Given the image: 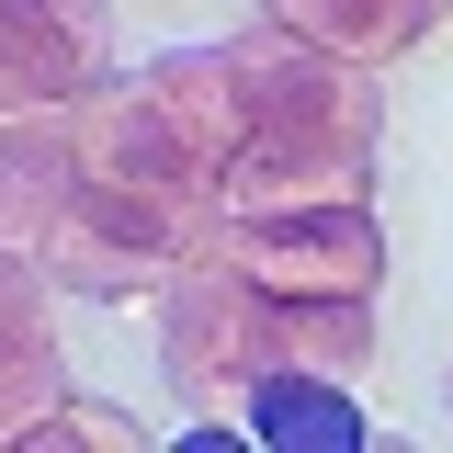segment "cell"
<instances>
[{
  "instance_id": "1",
  "label": "cell",
  "mask_w": 453,
  "mask_h": 453,
  "mask_svg": "<svg viewBox=\"0 0 453 453\" xmlns=\"http://www.w3.org/2000/svg\"><path fill=\"white\" fill-rule=\"evenodd\" d=\"M238 46V91H250V148L226 159V216H283V204H363L374 193V136H386V91L374 68L283 35L273 12Z\"/></svg>"
},
{
  "instance_id": "2",
  "label": "cell",
  "mask_w": 453,
  "mask_h": 453,
  "mask_svg": "<svg viewBox=\"0 0 453 453\" xmlns=\"http://www.w3.org/2000/svg\"><path fill=\"white\" fill-rule=\"evenodd\" d=\"M159 363L170 396L204 419H250V396L273 374H329L351 386L374 363V306L363 295H261L250 273H226L216 250L181 261L159 283Z\"/></svg>"
},
{
  "instance_id": "3",
  "label": "cell",
  "mask_w": 453,
  "mask_h": 453,
  "mask_svg": "<svg viewBox=\"0 0 453 453\" xmlns=\"http://www.w3.org/2000/svg\"><path fill=\"white\" fill-rule=\"evenodd\" d=\"M250 148V91L238 46H181L148 68H103L80 91V181L113 193H159L226 226V159Z\"/></svg>"
},
{
  "instance_id": "4",
  "label": "cell",
  "mask_w": 453,
  "mask_h": 453,
  "mask_svg": "<svg viewBox=\"0 0 453 453\" xmlns=\"http://www.w3.org/2000/svg\"><path fill=\"white\" fill-rule=\"evenodd\" d=\"M204 250H216V216L159 204V193L80 181L35 261H46V283H68V295H159V283L181 273V261H204Z\"/></svg>"
},
{
  "instance_id": "5",
  "label": "cell",
  "mask_w": 453,
  "mask_h": 453,
  "mask_svg": "<svg viewBox=\"0 0 453 453\" xmlns=\"http://www.w3.org/2000/svg\"><path fill=\"white\" fill-rule=\"evenodd\" d=\"M216 261L250 273L261 295H363L386 283V226L374 204H283V216H226Z\"/></svg>"
},
{
  "instance_id": "6",
  "label": "cell",
  "mask_w": 453,
  "mask_h": 453,
  "mask_svg": "<svg viewBox=\"0 0 453 453\" xmlns=\"http://www.w3.org/2000/svg\"><path fill=\"white\" fill-rule=\"evenodd\" d=\"M113 68V0H0V113L80 103Z\"/></svg>"
},
{
  "instance_id": "7",
  "label": "cell",
  "mask_w": 453,
  "mask_h": 453,
  "mask_svg": "<svg viewBox=\"0 0 453 453\" xmlns=\"http://www.w3.org/2000/svg\"><path fill=\"white\" fill-rule=\"evenodd\" d=\"M68 193H80V103L0 113V250H46Z\"/></svg>"
},
{
  "instance_id": "8",
  "label": "cell",
  "mask_w": 453,
  "mask_h": 453,
  "mask_svg": "<svg viewBox=\"0 0 453 453\" xmlns=\"http://www.w3.org/2000/svg\"><path fill=\"white\" fill-rule=\"evenodd\" d=\"M57 396L68 374H57V329H46V261L0 250V442H23Z\"/></svg>"
},
{
  "instance_id": "9",
  "label": "cell",
  "mask_w": 453,
  "mask_h": 453,
  "mask_svg": "<svg viewBox=\"0 0 453 453\" xmlns=\"http://www.w3.org/2000/svg\"><path fill=\"white\" fill-rule=\"evenodd\" d=\"M261 12H273L283 35L351 57V68H386V57L431 46V35L453 23V0H261Z\"/></svg>"
},
{
  "instance_id": "10",
  "label": "cell",
  "mask_w": 453,
  "mask_h": 453,
  "mask_svg": "<svg viewBox=\"0 0 453 453\" xmlns=\"http://www.w3.org/2000/svg\"><path fill=\"white\" fill-rule=\"evenodd\" d=\"M23 453H136V419L125 408H91V396H57L46 419L23 431Z\"/></svg>"
}]
</instances>
